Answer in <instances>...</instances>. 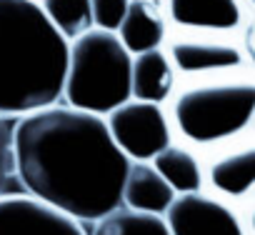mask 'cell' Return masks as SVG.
<instances>
[{
  "label": "cell",
  "mask_w": 255,
  "mask_h": 235,
  "mask_svg": "<svg viewBox=\"0 0 255 235\" xmlns=\"http://www.w3.org/2000/svg\"><path fill=\"white\" fill-rule=\"evenodd\" d=\"M0 235H88V225L28 195H0Z\"/></svg>",
  "instance_id": "obj_6"
},
{
  "label": "cell",
  "mask_w": 255,
  "mask_h": 235,
  "mask_svg": "<svg viewBox=\"0 0 255 235\" xmlns=\"http://www.w3.org/2000/svg\"><path fill=\"white\" fill-rule=\"evenodd\" d=\"M210 183L225 195H243L255 185V148L230 153L210 165Z\"/></svg>",
  "instance_id": "obj_15"
},
{
  "label": "cell",
  "mask_w": 255,
  "mask_h": 235,
  "mask_svg": "<svg viewBox=\"0 0 255 235\" xmlns=\"http://www.w3.org/2000/svg\"><path fill=\"white\" fill-rule=\"evenodd\" d=\"M175 65L163 48L143 50L133 55V70H130V93L138 100L150 103H168L175 93Z\"/></svg>",
  "instance_id": "obj_11"
},
{
  "label": "cell",
  "mask_w": 255,
  "mask_h": 235,
  "mask_svg": "<svg viewBox=\"0 0 255 235\" xmlns=\"http://www.w3.org/2000/svg\"><path fill=\"white\" fill-rule=\"evenodd\" d=\"M168 55L178 73L183 75H200L210 70H228L240 65V50L225 43L215 40H200V38H175L168 45Z\"/></svg>",
  "instance_id": "obj_10"
},
{
  "label": "cell",
  "mask_w": 255,
  "mask_h": 235,
  "mask_svg": "<svg viewBox=\"0 0 255 235\" xmlns=\"http://www.w3.org/2000/svg\"><path fill=\"white\" fill-rule=\"evenodd\" d=\"M253 5H255V0H253Z\"/></svg>",
  "instance_id": "obj_20"
},
{
  "label": "cell",
  "mask_w": 255,
  "mask_h": 235,
  "mask_svg": "<svg viewBox=\"0 0 255 235\" xmlns=\"http://www.w3.org/2000/svg\"><path fill=\"white\" fill-rule=\"evenodd\" d=\"M150 163L158 168V173L170 183L175 193H193L203 188V170L198 158L178 143L165 145Z\"/></svg>",
  "instance_id": "obj_14"
},
{
  "label": "cell",
  "mask_w": 255,
  "mask_h": 235,
  "mask_svg": "<svg viewBox=\"0 0 255 235\" xmlns=\"http://www.w3.org/2000/svg\"><path fill=\"white\" fill-rule=\"evenodd\" d=\"M165 18L180 30H233L240 25L238 0H165Z\"/></svg>",
  "instance_id": "obj_8"
},
{
  "label": "cell",
  "mask_w": 255,
  "mask_h": 235,
  "mask_svg": "<svg viewBox=\"0 0 255 235\" xmlns=\"http://www.w3.org/2000/svg\"><path fill=\"white\" fill-rule=\"evenodd\" d=\"M163 218L170 235H243L235 213L200 190L178 193Z\"/></svg>",
  "instance_id": "obj_7"
},
{
  "label": "cell",
  "mask_w": 255,
  "mask_h": 235,
  "mask_svg": "<svg viewBox=\"0 0 255 235\" xmlns=\"http://www.w3.org/2000/svg\"><path fill=\"white\" fill-rule=\"evenodd\" d=\"M88 235H170L163 215L118 205L88 225Z\"/></svg>",
  "instance_id": "obj_13"
},
{
  "label": "cell",
  "mask_w": 255,
  "mask_h": 235,
  "mask_svg": "<svg viewBox=\"0 0 255 235\" xmlns=\"http://www.w3.org/2000/svg\"><path fill=\"white\" fill-rule=\"evenodd\" d=\"M15 120L18 118L0 113V195L23 190L15 173Z\"/></svg>",
  "instance_id": "obj_17"
},
{
  "label": "cell",
  "mask_w": 255,
  "mask_h": 235,
  "mask_svg": "<svg viewBox=\"0 0 255 235\" xmlns=\"http://www.w3.org/2000/svg\"><path fill=\"white\" fill-rule=\"evenodd\" d=\"M68 40L38 0H0V113L28 115L63 100Z\"/></svg>",
  "instance_id": "obj_2"
},
{
  "label": "cell",
  "mask_w": 255,
  "mask_h": 235,
  "mask_svg": "<svg viewBox=\"0 0 255 235\" xmlns=\"http://www.w3.org/2000/svg\"><path fill=\"white\" fill-rule=\"evenodd\" d=\"M173 133L195 145H210L240 133L255 115V85H193L170 98Z\"/></svg>",
  "instance_id": "obj_4"
},
{
  "label": "cell",
  "mask_w": 255,
  "mask_h": 235,
  "mask_svg": "<svg viewBox=\"0 0 255 235\" xmlns=\"http://www.w3.org/2000/svg\"><path fill=\"white\" fill-rule=\"evenodd\" d=\"M115 35L133 55L143 53V50L163 48V43L168 38L165 10L155 0H130V5H128Z\"/></svg>",
  "instance_id": "obj_9"
},
{
  "label": "cell",
  "mask_w": 255,
  "mask_h": 235,
  "mask_svg": "<svg viewBox=\"0 0 255 235\" xmlns=\"http://www.w3.org/2000/svg\"><path fill=\"white\" fill-rule=\"evenodd\" d=\"M128 165L105 115L60 100L15 120V173L23 193L83 225L123 203Z\"/></svg>",
  "instance_id": "obj_1"
},
{
  "label": "cell",
  "mask_w": 255,
  "mask_h": 235,
  "mask_svg": "<svg viewBox=\"0 0 255 235\" xmlns=\"http://www.w3.org/2000/svg\"><path fill=\"white\" fill-rule=\"evenodd\" d=\"M133 53L113 30L90 28L68 43L63 80V103L108 115L113 108L133 98L130 93Z\"/></svg>",
  "instance_id": "obj_3"
},
{
  "label": "cell",
  "mask_w": 255,
  "mask_h": 235,
  "mask_svg": "<svg viewBox=\"0 0 255 235\" xmlns=\"http://www.w3.org/2000/svg\"><path fill=\"white\" fill-rule=\"evenodd\" d=\"M105 123L128 160H153L173 143V123L160 103L128 98L105 115Z\"/></svg>",
  "instance_id": "obj_5"
},
{
  "label": "cell",
  "mask_w": 255,
  "mask_h": 235,
  "mask_svg": "<svg viewBox=\"0 0 255 235\" xmlns=\"http://www.w3.org/2000/svg\"><path fill=\"white\" fill-rule=\"evenodd\" d=\"M38 3L48 15V20L68 43L93 28L90 0H38Z\"/></svg>",
  "instance_id": "obj_16"
},
{
  "label": "cell",
  "mask_w": 255,
  "mask_h": 235,
  "mask_svg": "<svg viewBox=\"0 0 255 235\" xmlns=\"http://www.w3.org/2000/svg\"><path fill=\"white\" fill-rule=\"evenodd\" d=\"M253 230H255V215H253Z\"/></svg>",
  "instance_id": "obj_19"
},
{
  "label": "cell",
  "mask_w": 255,
  "mask_h": 235,
  "mask_svg": "<svg viewBox=\"0 0 255 235\" xmlns=\"http://www.w3.org/2000/svg\"><path fill=\"white\" fill-rule=\"evenodd\" d=\"M130 0H90L93 8V25L103 28V30H118Z\"/></svg>",
  "instance_id": "obj_18"
},
{
  "label": "cell",
  "mask_w": 255,
  "mask_h": 235,
  "mask_svg": "<svg viewBox=\"0 0 255 235\" xmlns=\"http://www.w3.org/2000/svg\"><path fill=\"white\" fill-rule=\"evenodd\" d=\"M178 193L150 160H130L123 180V205L163 215Z\"/></svg>",
  "instance_id": "obj_12"
}]
</instances>
